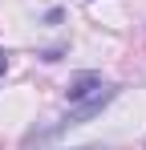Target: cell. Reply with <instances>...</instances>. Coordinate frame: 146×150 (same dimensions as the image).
<instances>
[{"instance_id":"7a4b0ae2","label":"cell","mask_w":146,"mask_h":150,"mask_svg":"<svg viewBox=\"0 0 146 150\" xmlns=\"http://www.w3.org/2000/svg\"><path fill=\"white\" fill-rule=\"evenodd\" d=\"M81 150H101V146H81Z\"/></svg>"},{"instance_id":"6da1fadb","label":"cell","mask_w":146,"mask_h":150,"mask_svg":"<svg viewBox=\"0 0 146 150\" xmlns=\"http://www.w3.org/2000/svg\"><path fill=\"white\" fill-rule=\"evenodd\" d=\"M4 73H8V53L0 49V77H4Z\"/></svg>"}]
</instances>
